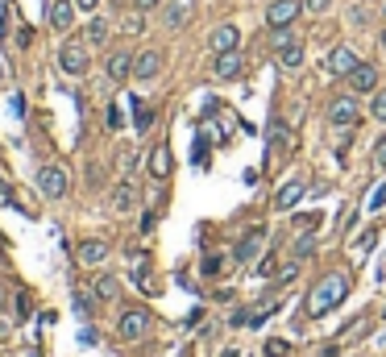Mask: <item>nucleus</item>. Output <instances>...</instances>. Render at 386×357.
Segmentation results:
<instances>
[{"label": "nucleus", "instance_id": "nucleus-43", "mask_svg": "<svg viewBox=\"0 0 386 357\" xmlns=\"http://www.w3.org/2000/svg\"><path fill=\"white\" fill-rule=\"evenodd\" d=\"M382 46H386V33H382Z\"/></svg>", "mask_w": 386, "mask_h": 357}, {"label": "nucleus", "instance_id": "nucleus-16", "mask_svg": "<svg viewBox=\"0 0 386 357\" xmlns=\"http://www.w3.org/2000/svg\"><path fill=\"white\" fill-rule=\"evenodd\" d=\"M358 63H362V58H358L349 46H337L333 54H328V71H333V75H349Z\"/></svg>", "mask_w": 386, "mask_h": 357}, {"label": "nucleus", "instance_id": "nucleus-17", "mask_svg": "<svg viewBox=\"0 0 386 357\" xmlns=\"http://www.w3.org/2000/svg\"><path fill=\"white\" fill-rule=\"evenodd\" d=\"M145 167H150V175H154V179H170V150H167V145H154Z\"/></svg>", "mask_w": 386, "mask_h": 357}, {"label": "nucleus", "instance_id": "nucleus-5", "mask_svg": "<svg viewBox=\"0 0 386 357\" xmlns=\"http://www.w3.org/2000/svg\"><path fill=\"white\" fill-rule=\"evenodd\" d=\"M345 88L353 95H374V88H378V67H374V63H358L353 71L345 75Z\"/></svg>", "mask_w": 386, "mask_h": 357}, {"label": "nucleus", "instance_id": "nucleus-33", "mask_svg": "<svg viewBox=\"0 0 386 357\" xmlns=\"http://www.w3.org/2000/svg\"><path fill=\"white\" fill-rule=\"evenodd\" d=\"M204 154H208V142H204V133L195 138V150H192V162L195 167H204Z\"/></svg>", "mask_w": 386, "mask_h": 357}, {"label": "nucleus", "instance_id": "nucleus-3", "mask_svg": "<svg viewBox=\"0 0 386 357\" xmlns=\"http://www.w3.org/2000/svg\"><path fill=\"white\" fill-rule=\"evenodd\" d=\"M150 311L145 308H129V311H121V320H117V333H121V341H142L145 333H150Z\"/></svg>", "mask_w": 386, "mask_h": 357}, {"label": "nucleus", "instance_id": "nucleus-30", "mask_svg": "<svg viewBox=\"0 0 386 357\" xmlns=\"http://www.w3.org/2000/svg\"><path fill=\"white\" fill-rule=\"evenodd\" d=\"M270 145H291V133L283 125H270Z\"/></svg>", "mask_w": 386, "mask_h": 357}, {"label": "nucleus", "instance_id": "nucleus-9", "mask_svg": "<svg viewBox=\"0 0 386 357\" xmlns=\"http://www.w3.org/2000/svg\"><path fill=\"white\" fill-rule=\"evenodd\" d=\"M358 117H362V108H358L353 92H349V95H337V100L328 104V120H333V125H345V129H353V125H358Z\"/></svg>", "mask_w": 386, "mask_h": 357}, {"label": "nucleus", "instance_id": "nucleus-18", "mask_svg": "<svg viewBox=\"0 0 386 357\" xmlns=\"http://www.w3.org/2000/svg\"><path fill=\"white\" fill-rule=\"evenodd\" d=\"M133 204H137V187H133L129 179H121V183H117V191H113V208H117V212H129Z\"/></svg>", "mask_w": 386, "mask_h": 357}, {"label": "nucleus", "instance_id": "nucleus-20", "mask_svg": "<svg viewBox=\"0 0 386 357\" xmlns=\"http://www.w3.org/2000/svg\"><path fill=\"white\" fill-rule=\"evenodd\" d=\"M278 54V67H287V71H299L303 67V42H291V46L274 50Z\"/></svg>", "mask_w": 386, "mask_h": 357}, {"label": "nucleus", "instance_id": "nucleus-39", "mask_svg": "<svg viewBox=\"0 0 386 357\" xmlns=\"http://www.w3.org/2000/svg\"><path fill=\"white\" fill-rule=\"evenodd\" d=\"M100 0H75V9H83V13H96Z\"/></svg>", "mask_w": 386, "mask_h": 357}, {"label": "nucleus", "instance_id": "nucleus-31", "mask_svg": "<svg viewBox=\"0 0 386 357\" xmlns=\"http://www.w3.org/2000/svg\"><path fill=\"white\" fill-rule=\"evenodd\" d=\"M295 279H299V262H287L283 270H278V283H283V286L295 283Z\"/></svg>", "mask_w": 386, "mask_h": 357}, {"label": "nucleus", "instance_id": "nucleus-15", "mask_svg": "<svg viewBox=\"0 0 386 357\" xmlns=\"http://www.w3.org/2000/svg\"><path fill=\"white\" fill-rule=\"evenodd\" d=\"M303 191H308V187H303V179H287V183H283V191L274 195V208H278V212H291V208L303 200Z\"/></svg>", "mask_w": 386, "mask_h": 357}, {"label": "nucleus", "instance_id": "nucleus-21", "mask_svg": "<svg viewBox=\"0 0 386 357\" xmlns=\"http://www.w3.org/2000/svg\"><path fill=\"white\" fill-rule=\"evenodd\" d=\"M83 42H88V46H104V42H108V21L92 17V21H88V33H83Z\"/></svg>", "mask_w": 386, "mask_h": 357}, {"label": "nucleus", "instance_id": "nucleus-35", "mask_svg": "<svg viewBox=\"0 0 386 357\" xmlns=\"http://www.w3.org/2000/svg\"><path fill=\"white\" fill-rule=\"evenodd\" d=\"M125 120H121V104H113V108H108V129H121Z\"/></svg>", "mask_w": 386, "mask_h": 357}, {"label": "nucleus", "instance_id": "nucleus-23", "mask_svg": "<svg viewBox=\"0 0 386 357\" xmlns=\"http://www.w3.org/2000/svg\"><path fill=\"white\" fill-rule=\"evenodd\" d=\"M291 254H295V262H303V258H312V254H315V241H312V233H303V237L295 241V249H291Z\"/></svg>", "mask_w": 386, "mask_h": 357}, {"label": "nucleus", "instance_id": "nucleus-8", "mask_svg": "<svg viewBox=\"0 0 386 357\" xmlns=\"http://www.w3.org/2000/svg\"><path fill=\"white\" fill-rule=\"evenodd\" d=\"M208 50H212V54H229V50H241V29H237L233 21L217 25V29L208 33Z\"/></svg>", "mask_w": 386, "mask_h": 357}, {"label": "nucleus", "instance_id": "nucleus-10", "mask_svg": "<svg viewBox=\"0 0 386 357\" xmlns=\"http://www.w3.org/2000/svg\"><path fill=\"white\" fill-rule=\"evenodd\" d=\"M46 21L54 33H67L75 21V0H50V13H46Z\"/></svg>", "mask_w": 386, "mask_h": 357}, {"label": "nucleus", "instance_id": "nucleus-25", "mask_svg": "<svg viewBox=\"0 0 386 357\" xmlns=\"http://www.w3.org/2000/svg\"><path fill=\"white\" fill-rule=\"evenodd\" d=\"M320 220H324L320 212H299V216H295V224H299L303 233H315V229H320Z\"/></svg>", "mask_w": 386, "mask_h": 357}, {"label": "nucleus", "instance_id": "nucleus-7", "mask_svg": "<svg viewBox=\"0 0 386 357\" xmlns=\"http://www.w3.org/2000/svg\"><path fill=\"white\" fill-rule=\"evenodd\" d=\"M299 13H303V0H270L266 21H270V29H287L291 21H299Z\"/></svg>", "mask_w": 386, "mask_h": 357}, {"label": "nucleus", "instance_id": "nucleus-41", "mask_svg": "<svg viewBox=\"0 0 386 357\" xmlns=\"http://www.w3.org/2000/svg\"><path fill=\"white\" fill-rule=\"evenodd\" d=\"M0 33H9V21H4V4H0Z\"/></svg>", "mask_w": 386, "mask_h": 357}, {"label": "nucleus", "instance_id": "nucleus-26", "mask_svg": "<svg viewBox=\"0 0 386 357\" xmlns=\"http://www.w3.org/2000/svg\"><path fill=\"white\" fill-rule=\"evenodd\" d=\"M270 42H274V50H283V46H291V42H299V38L291 33V25H287V29H270Z\"/></svg>", "mask_w": 386, "mask_h": 357}, {"label": "nucleus", "instance_id": "nucleus-19", "mask_svg": "<svg viewBox=\"0 0 386 357\" xmlns=\"http://www.w3.org/2000/svg\"><path fill=\"white\" fill-rule=\"evenodd\" d=\"M104 258H108V245H104V241H83V245H79V262L83 266H100Z\"/></svg>", "mask_w": 386, "mask_h": 357}, {"label": "nucleus", "instance_id": "nucleus-4", "mask_svg": "<svg viewBox=\"0 0 386 357\" xmlns=\"http://www.w3.org/2000/svg\"><path fill=\"white\" fill-rule=\"evenodd\" d=\"M67 187H71V175H67L63 167H42L38 170V191H42L46 200H63Z\"/></svg>", "mask_w": 386, "mask_h": 357}, {"label": "nucleus", "instance_id": "nucleus-42", "mask_svg": "<svg viewBox=\"0 0 386 357\" xmlns=\"http://www.w3.org/2000/svg\"><path fill=\"white\" fill-rule=\"evenodd\" d=\"M179 357H195V349H192V345H183V349H179Z\"/></svg>", "mask_w": 386, "mask_h": 357}, {"label": "nucleus", "instance_id": "nucleus-36", "mask_svg": "<svg viewBox=\"0 0 386 357\" xmlns=\"http://www.w3.org/2000/svg\"><path fill=\"white\" fill-rule=\"evenodd\" d=\"M328 4H333V0H303V9H308V13H324Z\"/></svg>", "mask_w": 386, "mask_h": 357}, {"label": "nucleus", "instance_id": "nucleus-29", "mask_svg": "<svg viewBox=\"0 0 386 357\" xmlns=\"http://www.w3.org/2000/svg\"><path fill=\"white\" fill-rule=\"evenodd\" d=\"M287 353H291L287 341H266V357H287Z\"/></svg>", "mask_w": 386, "mask_h": 357}, {"label": "nucleus", "instance_id": "nucleus-22", "mask_svg": "<svg viewBox=\"0 0 386 357\" xmlns=\"http://www.w3.org/2000/svg\"><path fill=\"white\" fill-rule=\"evenodd\" d=\"M121 295V283L113 279V274H100L96 279V299H117Z\"/></svg>", "mask_w": 386, "mask_h": 357}, {"label": "nucleus", "instance_id": "nucleus-13", "mask_svg": "<svg viewBox=\"0 0 386 357\" xmlns=\"http://www.w3.org/2000/svg\"><path fill=\"white\" fill-rule=\"evenodd\" d=\"M162 21H167V29H183L192 21V0H167L162 4Z\"/></svg>", "mask_w": 386, "mask_h": 357}, {"label": "nucleus", "instance_id": "nucleus-12", "mask_svg": "<svg viewBox=\"0 0 386 357\" xmlns=\"http://www.w3.org/2000/svg\"><path fill=\"white\" fill-rule=\"evenodd\" d=\"M104 71H108V79H113V83H125V79H133V54H129V50H113Z\"/></svg>", "mask_w": 386, "mask_h": 357}, {"label": "nucleus", "instance_id": "nucleus-14", "mask_svg": "<svg viewBox=\"0 0 386 357\" xmlns=\"http://www.w3.org/2000/svg\"><path fill=\"white\" fill-rule=\"evenodd\" d=\"M245 67V54L241 50H229V54H217V63H212V71H217V79H237Z\"/></svg>", "mask_w": 386, "mask_h": 357}, {"label": "nucleus", "instance_id": "nucleus-24", "mask_svg": "<svg viewBox=\"0 0 386 357\" xmlns=\"http://www.w3.org/2000/svg\"><path fill=\"white\" fill-rule=\"evenodd\" d=\"M133 125H137V133H145V129L154 125V113H150L145 104H133Z\"/></svg>", "mask_w": 386, "mask_h": 357}, {"label": "nucleus", "instance_id": "nucleus-44", "mask_svg": "<svg viewBox=\"0 0 386 357\" xmlns=\"http://www.w3.org/2000/svg\"><path fill=\"white\" fill-rule=\"evenodd\" d=\"M382 341H386V336H382Z\"/></svg>", "mask_w": 386, "mask_h": 357}, {"label": "nucleus", "instance_id": "nucleus-38", "mask_svg": "<svg viewBox=\"0 0 386 357\" xmlns=\"http://www.w3.org/2000/svg\"><path fill=\"white\" fill-rule=\"evenodd\" d=\"M374 158H378V162H382V167H386V133H382V138H378V145H374Z\"/></svg>", "mask_w": 386, "mask_h": 357}, {"label": "nucleus", "instance_id": "nucleus-2", "mask_svg": "<svg viewBox=\"0 0 386 357\" xmlns=\"http://www.w3.org/2000/svg\"><path fill=\"white\" fill-rule=\"evenodd\" d=\"M88 67H92V58H88V42L71 38V42H63V46H58V71L88 75Z\"/></svg>", "mask_w": 386, "mask_h": 357}, {"label": "nucleus", "instance_id": "nucleus-37", "mask_svg": "<svg viewBox=\"0 0 386 357\" xmlns=\"http://www.w3.org/2000/svg\"><path fill=\"white\" fill-rule=\"evenodd\" d=\"M220 266H224L220 258H204V274H220Z\"/></svg>", "mask_w": 386, "mask_h": 357}, {"label": "nucleus", "instance_id": "nucleus-6", "mask_svg": "<svg viewBox=\"0 0 386 357\" xmlns=\"http://www.w3.org/2000/svg\"><path fill=\"white\" fill-rule=\"evenodd\" d=\"M162 63H167L162 50H137V54H133V79H137V83L158 79V75H162Z\"/></svg>", "mask_w": 386, "mask_h": 357}, {"label": "nucleus", "instance_id": "nucleus-28", "mask_svg": "<svg viewBox=\"0 0 386 357\" xmlns=\"http://www.w3.org/2000/svg\"><path fill=\"white\" fill-rule=\"evenodd\" d=\"M370 117L386 120V92H374V104H370Z\"/></svg>", "mask_w": 386, "mask_h": 357}, {"label": "nucleus", "instance_id": "nucleus-34", "mask_svg": "<svg viewBox=\"0 0 386 357\" xmlns=\"http://www.w3.org/2000/svg\"><path fill=\"white\" fill-rule=\"evenodd\" d=\"M374 241H378V229H365V233H362V241H358V254H365V249H370Z\"/></svg>", "mask_w": 386, "mask_h": 357}, {"label": "nucleus", "instance_id": "nucleus-11", "mask_svg": "<svg viewBox=\"0 0 386 357\" xmlns=\"http://www.w3.org/2000/svg\"><path fill=\"white\" fill-rule=\"evenodd\" d=\"M262 245H266V229H249V233L241 237V245L233 249V258H237L241 266H249L258 254H262Z\"/></svg>", "mask_w": 386, "mask_h": 357}, {"label": "nucleus", "instance_id": "nucleus-1", "mask_svg": "<svg viewBox=\"0 0 386 357\" xmlns=\"http://www.w3.org/2000/svg\"><path fill=\"white\" fill-rule=\"evenodd\" d=\"M349 286H353V279H349L345 270H333V274H324V279H320V283L308 291V304H303V311H308L312 320L328 316L333 308H340V299L349 295Z\"/></svg>", "mask_w": 386, "mask_h": 357}, {"label": "nucleus", "instance_id": "nucleus-40", "mask_svg": "<svg viewBox=\"0 0 386 357\" xmlns=\"http://www.w3.org/2000/svg\"><path fill=\"white\" fill-rule=\"evenodd\" d=\"M158 4H162V0H137V9H142V13H150V9H158Z\"/></svg>", "mask_w": 386, "mask_h": 357}, {"label": "nucleus", "instance_id": "nucleus-27", "mask_svg": "<svg viewBox=\"0 0 386 357\" xmlns=\"http://www.w3.org/2000/svg\"><path fill=\"white\" fill-rule=\"evenodd\" d=\"M365 208H370V212H382V208H386V183H382V187H374V191H370Z\"/></svg>", "mask_w": 386, "mask_h": 357}, {"label": "nucleus", "instance_id": "nucleus-32", "mask_svg": "<svg viewBox=\"0 0 386 357\" xmlns=\"http://www.w3.org/2000/svg\"><path fill=\"white\" fill-rule=\"evenodd\" d=\"M75 311H79V316H83V320H88V316H92V299H88V295H83V291H75Z\"/></svg>", "mask_w": 386, "mask_h": 357}]
</instances>
